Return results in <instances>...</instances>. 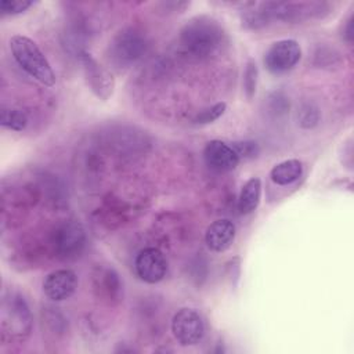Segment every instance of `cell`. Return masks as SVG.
I'll return each mask as SVG.
<instances>
[{"mask_svg": "<svg viewBox=\"0 0 354 354\" xmlns=\"http://www.w3.org/2000/svg\"><path fill=\"white\" fill-rule=\"evenodd\" d=\"M301 58V48L296 40L283 39L272 43L264 55L266 68L275 75L285 73L296 66Z\"/></svg>", "mask_w": 354, "mask_h": 354, "instance_id": "cell-9", "label": "cell"}, {"mask_svg": "<svg viewBox=\"0 0 354 354\" xmlns=\"http://www.w3.org/2000/svg\"><path fill=\"white\" fill-rule=\"evenodd\" d=\"M1 340L24 342L32 330V313L26 300L17 292H8L1 301Z\"/></svg>", "mask_w": 354, "mask_h": 354, "instance_id": "cell-3", "label": "cell"}, {"mask_svg": "<svg viewBox=\"0 0 354 354\" xmlns=\"http://www.w3.org/2000/svg\"><path fill=\"white\" fill-rule=\"evenodd\" d=\"M236 227L228 218H218L213 221L205 232V242L213 252L221 253L227 250L235 239Z\"/></svg>", "mask_w": 354, "mask_h": 354, "instance_id": "cell-13", "label": "cell"}, {"mask_svg": "<svg viewBox=\"0 0 354 354\" xmlns=\"http://www.w3.org/2000/svg\"><path fill=\"white\" fill-rule=\"evenodd\" d=\"M10 50L17 64L33 79L46 87L55 84V73L39 46L29 37L14 35L10 39Z\"/></svg>", "mask_w": 354, "mask_h": 354, "instance_id": "cell-2", "label": "cell"}, {"mask_svg": "<svg viewBox=\"0 0 354 354\" xmlns=\"http://www.w3.org/2000/svg\"><path fill=\"white\" fill-rule=\"evenodd\" d=\"M227 109V104L225 102H217L203 111H201L199 113H196L192 119V122L195 124H207V123H213L214 120H217L220 116H223V113Z\"/></svg>", "mask_w": 354, "mask_h": 354, "instance_id": "cell-19", "label": "cell"}, {"mask_svg": "<svg viewBox=\"0 0 354 354\" xmlns=\"http://www.w3.org/2000/svg\"><path fill=\"white\" fill-rule=\"evenodd\" d=\"M224 40L221 25L210 17H194L181 28L180 43L183 48L195 57H209L220 48Z\"/></svg>", "mask_w": 354, "mask_h": 354, "instance_id": "cell-1", "label": "cell"}, {"mask_svg": "<svg viewBox=\"0 0 354 354\" xmlns=\"http://www.w3.org/2000/svg\"><path fill=\"white\" fill-rule=\"evenodd\" d=\"M261 198V180L259 177L249 178L241 188L238 196V210L242 214H249L260 203Z\"/></svg>", "mask_w": 354, "mask_h": 354, "instance_id": "cell-14", "label": "cell"}, {"mask_svg": "<svg viewBox=\"0 0 354 354\" xmlns=\"http://www.w3.org/2000/svg\"><path fill=\"white\" fill-rule=\"evenodd\" d=\"M32 4L30 0H1L0 12L3 15H17L26 11Z\"/></svg>", "mask_w": 354, "mask_h": 354, "instance_id": "cell-21", "label": "cell"}, {"mask_svg": "<svg viewBox=\"0 0 354 354\" xmlns=\"http://www.w3.org/2000/svg\"><path fill=\"white\" fill-rule=\"evenodd\" d=\"M232 149L238 155L239 160L241 159H254L260 153V147L256 141H235L232 142Z\"/></svg>", "mask_w": 354, "mask_h": 354, "instance_id": "cell-20", "label": "cell"}, {"mask_svg": "<svg viewBox=\"0 0 354 354\" xmlns=\"http://www.w3.org/2000/svg\"><path fill=\"white\" fill-rule=\"evenodd\" d=\"M91 286L95 297L108 306L118 304L123 297L122 279L112 266H95L91 271Z\"/></svg>", "mask_w": 354, "mask_h": 354, "instance_id": "cell-6", "label": "cell"}, {"mask_svg": "<svg viewBox=\"0 0 354 354\" xmlns=\"http://www.w3.org/2000/svg\"><path fill=\"white\" fill-rule=\"evenodd\" d=\"M351 26H353V21L348 19V21H347V28H346V30H344V37H346V40H347L348 43H350L351 39H353V29H351Z\"/></svg>", "mask_w": 354, "mask_h": 354, "instance_id": "cell-23", "label": "cell"}, {"mask_svg": "<svg viewBox=\"0 0 354 354\" xmlns=\"http://www.w3.org/2000/svg\"><path fill=\"white\" fill-rule=\"evenodd\" d=\"M79 61L83 69V76L90 91L101 101H108L115 91L113 75L102 66L90 53L82 51Z\"/></svg>", "mask_w": 354, "mask_h": 354, "instance_id": "cell-5", "label": "cell"}, {"mask_svg": "<svg viewBox=\"0 0 354 354\" xmlns=\"http://www.w3.org/2000/svg\"><path fill=\"white\" fill-rule=\"evenodd\" d=\"M86 246V231L77 220H66L54 231L53 249L61 260L77 259Z\"/></svg>", "mask_w": 354, "mask_h": 354, "instance_id": "cell-4", "label": "cell"}, {"mask_svg": "<svg viewBox=\"0 0 354 354\" xmlns=\"http://www.w3.org/2000/svg\"><path fill=\"white\" fill-rule=\"evenodd\" d=\"M299 124L303 129H313L319 122V111L313 102H304L297 112Z\"/></svg>", "mask_w": 354, "mask_h": 354, "instance_id": "cell-17", "label": "cell"}, {"mask_svg": "<svg viewBox=\"0 0 354 354\" xmlns=\"http://www.w3.org/2000/svg\"><path fill=\"white\" fill-rule=\"evenodd\" d=\"M147 39L142 32L129 28L116 35L111 44V55L120 65H130L147 51Z\"/></svg>", "mask_w": 354, "mask_h": 354, "instance_id": "cell-8", "label": "cell"}, {"mask_svg": "<svg viewBox=\"0 0 354 354\" xmlns=\"http://www.w3.org/2000/svg\"><path fill=\"white\" fill-rule=\"evenodd\" d=\"M0 123L14 131H22L28 124V115L21 109L3 108L0 112Z\"/></svg>", "mask_w": 354, "mask_h": 354, "instance_id": "cell-16", "label": "cell"}, {"mask_svg": "<svg viewBox=\"0 0 354 354\" xmlns=\"http://www.w3.org/2000/svg\"><path fill=\"white\" fill-rule=\"evenodd\" d=\"M303 174V165L299 159H286L277 163L271 171V180L278 185H288L297 181Z\"/></svg>", "mask_w": 354, "mask_h": 354, "instance_id": "cell-15", "label": "cell"}, {"mask_svg": "<svg viewBox=\"0 0 354 354\" xmlns=\"http://www.w3.org/2000/svg\"><path fill=\"white\" fill-rule=\"evenodd\" d=\"M137 275L147 283H158L166 277L167 260L162 250L149 246L138 252L134 261Z\"/></svg>", "mask_w": 354, "mask_h": 354, "instance_id": "cell-10", "label": "cell"}, {"mask_svg": "<svg viewBox=\"0 0 354 354\" xmlns=\"http://www.w3.org/2000/svg\"><path fill=\"white\" fill-rule=\"evenodd\" d=\"M268 104H270V106H268L270 112H272L277 116L285 115L289 109V101L282 93L271 94L268 98Z\"/></svg>", "mask_w": 354, "mask_h": 354, "instance_id": "cell-22", "label": "cell"}, {"mask_svg": "<svg viewBox=\"0 0 354 354\" xmlns=\"http://www.w3.org/2000/svg\"><path fill=\"white\" fill-rule=\"evenodd\" d=\"M257 76H259V69H257L254 59H248L245 72H243V91H245L248 100H252L256 94Z\"/></svg>", "mask_w": 354, "mask_h": 354, "instance_id": "cell-18", "label": "cell"}, {"mask_svg": "<svg viewBox=\"0 0 354 354\" xmlns=\"http://www.w3.org/2000/svg\"><path fill=\"white\" fill-rule=\"evenodd\" d=\"M171 332L181 346H195L205 335L203 318L194 308H180L171 318Z\"/></svg>", "mask_w": 354, "mask_h": 354, "instance_id": "cell-7", "label": "cell"}, {"mask_svg": "<svg viewBox=\"0 0 354 354\" xmlns=\"http://www.w3.org/2000/svg\"><path fill=\"white\" fill-rule=\"evenodd\" d=\"M77 288V275L75 271L61 268L50 272L43 281V292L51 301L69 299Z\"/></svg>", "mask_w": 354, "mask_h": 354, "instance_id": "cell-11", "label": "cell"}, {"mask_svg": "<svg viewBox=\"0 0 354 354\" xmlns=\"http://www.w3.org/2000/svg\"><path fill=\"white\" fill-rule=\"evenodd\" d=\"M203 159L212 170L221 173L234 170L239 163V158L232 147L220 140H212L205 145Z\"/></svg>", "mask_w": 354, "mask_h": 354, "instance_id": "cell-12", "label": "cell"}]
</instances>
